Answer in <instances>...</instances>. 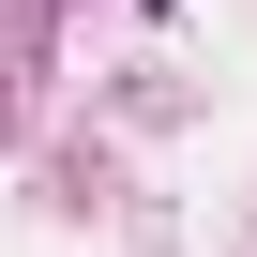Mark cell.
Returning <instances> with one entry per match:
<instances>
[{
  "label": "cell",
  "mask_w": 257,
  "mask_h": 257,
  "mask_svg": "<svg viewBox=\"0 0 257 257\" xmlns=\"http://www.w3.org/2000/svg\"><path fill=\"white\" fill-rule=\"evenodd\" d=\"M152 16H167V0H152Z\"/></svg>",
  "instance_id": "cell-1"
}]
</instances>
